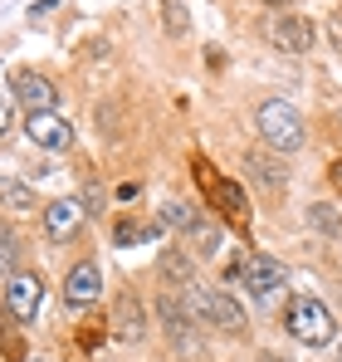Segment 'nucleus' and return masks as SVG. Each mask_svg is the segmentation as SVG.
Segmentation results:
<instances>
[{"mask_svg":"<svg viewBox=\"0 0 342 362\" xmlns=\"http://www.w3.org/2000/svg\"><path fill=\"white\" fill-rule=\"evenodd\" d=\"M254 127H259V142L269 147V152H279V157H288V152H298L303 147V113L288 103V98H264L259 103V113H254Z\"/></svg>","mask_w":342,"mask_h":362,"instance_id":"f257e3e1","label":"nucleus"},{"mask_svg":"<svg viewBox=\"0 0 342 362\" xmlns=\"http://www.w3.org/2000/svg\"><path fill=\"white\" fill-rule=\"evenodd\" d=\"M284 328L298 338V343H308V348H328V343L338 338V318H333V308H328L323 299H313V294L288 299Z\"/></svg>","mask_w":342,"mask_h":362,"instance_id":"f03ea898","label":"nucleus"},{"mask_svg":"<svg viewBox=\"0 0 342 362\" xmlns=\"http://www.w3.org/2000/svg\"><path fill=\"white\" fill-rule=\"evenodd\" d=\"M186 308H191V318L196 323H216L220 333H240L244 328V308L230 299V294H220V289H206V284H191L186 289Z\"/></svg>","mask_w":342,"mask_h":362,"instance_id":"7ed1b4c3","label":"nucleus"},{"mask_svg":"<svg viewBox=\"0 0 342 362\" xmlns=\"http://www.w3.org/2000/svg\"><path fill=\"white\" fill-rule=\"evenodd\" d=\"M40 299H45V279L30 274V269H15L10 284H5V308H10V318H15V323H35Z\"/></svg>","mask_w":342,"mask_h":362,"instance_id":"20e7f679","label":"nucleus"},{"mask_svg":"<svg viewBox=\"0 0 342 362\" xmlns=\"http://www.w3.org/2000/svg\"><path fill=\"white\" fill-rule=\"evenodd\" d=\"M240 279L249 284V294H259V299H269L279 284H288V269L284 259H274V255H259V250H249L244 259H240Z\"/></svg>","mask_w":342,"mask_h":362,"instance_id":"39448f33","label":"nucleus"},{"mask_svg":"<svg viewBox=\"0 0 342 362\" xmlns=\"http://www.w3.org/2000/svg\"><path fill=\"white\" fill-rule=\"evenodd\" d=\"M264 35H269V45L284 49V54H308V49H313V25H308L303 15H288V10L269 15Z\"/></svg>","mask_w":342,"mask_h":362,"instance_id":"423d86ee","label":"nucleus"},{"mask_svg":"<svg viewBox=\"0 0 342 362\" xmlns=\"http://www.w3.org/2000/svg\"><path fill=\"white\" fill-rule=\"evenodd\" d=\"M10 93H15V103H20L25 113H54L59 108V88L45 74H30V69L10 78Z\"/></svg>","mask_w":342,"mask_h":362,"instance_id":"0eeeda50","label":"nucleus"},{"mask_svg":"<svg viewBox=\"0 0 342 362\" xmlns=\"http://www.w3.org/2000/svg\"><path fill=\"white\" fill-rule=\"evenodd\" d=\"M83 201H73V196H64V201H49L45 206V235L54 245H64V240H73L78 235V226H83Z\"/></svg>","mask_w":342,"mask_h":362,"instance_id":"6e6552de","label":"nucleus"},{"mask_svg":"<svg viewBox=\"0 0 342 362\" xmlns=\"http://www.w3.org/2000/svg\"><path fill=\"white\" fill-rule=\"evenodd\" d=\"M201 167V181H206V191H216V206H220V216H225L230 226H249V206H244V186H235L225 177H211L206 172V162H196Z\"/></svg>","mask_w":342,"mask_h":362,"instance_id":"1a4fd4ad","label":"nucleus"},{"mask_svg":"<svg viewBox=\"0 0 342 362\" xmlns=\"http://www.w3.org/2000/svg\"><path fill=\"white\" fill-rule=\"evenodd\" d=\"M98 294H103V274H98V264H93V259L73 264L69 279H64V303H69V308H88V303H98Z\"/></svg>","mask_w":342,"mask_h":362,"instance_id":"9d476101","label":"nucleus"},{"mask_svg":"<svg viewBox=\"0 0 342 362\" xmlns=\"http://www.w3.org/2000/svg\"><path fill=\"white\" fill-rule=\"evenodd\" d=\"M25 137H30L35 147H45V152H64V147L73 142V127L59 118V113H30V118H25Z\"/></svg>","mask_w":342,"mask_h":362,"instance_id":"9b49d317","label":"nucleus"},{"mask_svg":"<svg viewBox=\"0 0 342 362\" xmlns=\"http://www.w3.org/2000/svg\"><path fill=\"white\" fill-rule=\"evenodd\" d=\"M0 206H5V211H15V216H30V211H40L35 191H30L25 181H10V177H0Z\"/></svg>","mask_w":342,"mask_h":362,"instance_id":"f8f14e48","label":"nucleus"},{"mask_svg":"<svg viewBox=\"0 0 342 362\" xmlns=\"http://www.w3.org/2000/svg\"><path fill=\"white\" fill-rule=\"evenodd\" d=\"M162 318H167V333L186 348V353H191V348H196V338H191V318H186V308H181L176 299H162Z\"/></svg>","mask_w":342,"mask_h":362,"instance_id":"ddd939ff","label":"nucleus"},{"mask_svg":"<svg viewBox=\"0 0 342 362\" xmlns=\"http://www.w3.org/2000/svg\"><path fill=\"white\" fill-rule=\"evenodd\" d=\"M162 226H171V230H201V216L186 206V201H171V206H162Z\"/></svg>","mask_w":342,"mask_h":362,"instance_id":"4468645a","label":"nucleus"},{"mask_svg":"<svg viewBox=\"0 0 342 362\" xmlns=\"http://www.w3.org/2000/svg\"><path fill=\"white\" fill-rule=\"evenodd\" d=\"M15 269H20V235L10 226H0V274L10 279Z\"/></svg>","mask_w":342,"mask_h":362,"instance_id":"2eb2a0df","label":"nucleus"},{"mask_svg":"<svg viewBox=\"0 0 342 362\" xmlns=\"http://www.w3.org/2000/svg\"><path fill=\"white\" fill-rule=\"evenodd\" d=\"M249 172H254V177L264 181L269 191H279V186H284V167H274V162H269V157H259V152L249 157Z\"/></svg>","mask_w":342,"mask_h":362,"instance_id":"dca6fc26","label":"nucleus"},{"mask_svg":"<svg viewBox=\"0 0 342 362\" xmlns=\"http://www.w3.org/2000/svg\"><path fill=\"white\" fill-rule=\"evenodd\" d=\"M157 226H142V221H117V245H132V240H152Z\"/></svg>","mask_w":342,"mask_h":362,"instance_id":"f3484780","label":"nucleus"},{"mask_svg":"<svg viewBox=\"0 0 342 362\" xmlns=\"http://www.w3.org/2000/svg\"><path fill=\"white\" fill-rule=\"evenodd\" d=\"M308 221H313L318 230H328V235L338 230V216H333V206H328V211H323V206H313V211H308Z\"/></svg>","mask_w":342,"mask_h":362,"instance_id":"a211bd4d","label":"nucleus"},{"mask_svg":"<svg viewBox=\"0 0 342 362\" xmlns=\"http://www.w3.org/2000/svg\"><path fill=\"white\" fill-rule=\"evenodd\" d=\"M167 25H171V30H186V15H181V0H167Z\"/></svg>","mask_w":342,"mask_h":362,"instance_id":"6ab92c4d","label":"nucleus"},{"mask_svg":"<svg viewBox=\"0 0 342 362\" xmlns=\"http://www.w3.org/2000/svg\"><path fill=\"white\" fill-rule=\"evenodd\" d=\"M0 83H5V69H0ZM10 103H15V93L0 88V127H5V118H10Z\"/></svg>","mask_w":342,"mask_h":362,"instance_id":"aec40b11","label":"nucleus"},{"mask_svg":"<svg viewBox=\"0 0 342 362\" xmlns=\"http://www.w3.org/2000/svg\"><path fill=\"white\" fill-rule=\"evenodd\" d=\"M328 40L338 45V54H342V15H333V20H328Z\"/></svg>","mask_w":342,"mask_h":362,"instance_id":"412c9836","label":"nucleus"},{"mask_svg":"<svg viewBox=\"0 0 342 362\" xmlns=\"http://www.w3.org/2000/svg\"><path fill=\"white\" fill-rule=\"evenodd\" d=\"M137 191H142L137 181H122V186H117V201H137Z\"/></svg>","mask_w":342,"mask_h":362,"instance_id":"4be33fe9","label":"nucleus"},{"mask_svg":"<svg viewBox=\"0 0 342 362\" xmlns=\"http://www.w3.org/2000/svg\"><path fill=\"white\" fill-rule=\"evenodd\" d=\"M328 181H333V186H338V191H342V157H338V162H333V167H328Z\"/></svg>","mask_w":342,"mask_h":362,"instance_id":"5701e85b","label":"nucleus"},{"mask_svg":"<svg viewBox=\"0 0 342 362\" xmlns=\"http://www.w3.org/2000/svg\"><path fill=\"white\" fill-rule=\"evenodd\" d=\"M264 362H284V358H274V353H264Z\"/></svg>","mask_w":342,"mask_h":362,"instance_id":"b1692460","label":"nucleus"},{"mask_svg":"<svg viewBox=\"0 0 342 362\" xmlns=\"http://www.w3.org/2000/svg\"><path fill=\"white\" fill-rule=\"evenodd\" d=\"M264 5H288V0H264Z\"/></svg>","mask_w":342,"mask_h":362,"instance_id":"393cba45","label":"nucleus"},{"mask_svg":"<svg viewBox=\"0 0 342 362\" xmlns=\"http://www.w3.org/2000/svg\"><path fill=\"white\" fill-rule=\"evenodd\" d=\"M338 362H342V353H338Z\"/></svg>","mask_w":342,"mask_h":362,"instance_id":"a878e982","label":"nucleus"}]
</instances>
